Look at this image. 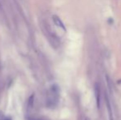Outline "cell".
Segmentation results:
<instances>
[{
  "mask_svg": "<svg viewBox=\"0 0 121 120\" xmlns=\"http://www.w3.org/2000/svg\"><path fill=\"white\" fill-rule=\"evenodd\" d=\"M95 96H96L97 108L100 109V97H101V95H100V86L98 82L96 83V85H95Z\"/></svg>",
  "mask_w": 121,
  "mask_h": 120,
  "instance_id": "obj_1",
  "label": "cell"
},
{
  "mask_svg": "<svg viewBox=\"0 0 121 120\" xmlns=\"http://www.w3.org/2000/svg\"><path fill=\"white\" fill-rule=\"evenodd\" d=\"M52 19H53V21H54V23L56 26L60 27L61 29H63L64 30H66V28H65V26H64V22H63L62 20H61L57 15H54V16L52 17Z\"/></svg>",
  "mask_w": 121,
  "mask_h": 120,
  "instance_id": "obj_2",
  "label": "cell"
},
{
  "mask_svg": "<svg viewBox=\"0 0 121 120\" xmlns=\"http://www.w3.org/2000/svg\"><path fill=\"white\" fill-rule=\"evenodd\" d=\"M105 103H106V106H107V111H108L109 120H114V116H113V112H112L111 105H110V99H108L107 95H105Z\"/></svg>",
  "mask_w": 121,
  "mask_h": 120,
  "instance_id": "obj_3",
  "label": "cell"
},
{
  "mask_svg": "<svg viewBox=\"0 0 121 120\" xmlns=\"http://www.w3.org/2000/svg\"><path fill=\"white\" fill-rule=\"evenodd\" d=\"M34 98H35V95H31L30 96V98H29V99H28V104H29V107H30V108H31L32 106H33Z\"/></svg>",
  "mask_w": 121,
  "mask_h": 120,
  "instance_id": "obj_4",
  "label": "cell"
},
{
  "mask_svg": "<svg viewBox=\"0 0 121 120\" xmlns=\"http://www.w3.org/2000/svg\"><path fill=\"white\" fill-rule=\"evenodd\" d=\"M84 120H91V119H90L89 118H85V119H84Z\"/></svg>",
  "mask_w": 121,
  "mask_h": 120,
  "instance_id": "obj_5",
  "label": "cell"
},
{
  "mask_svg": "<svg viewBox=\"0 0 121 120\" xmlns=\"http://www.w3.org/2000/svg\"><path fill=\"white\" fill-rule=\"evenodd\" d=\"M4 120H10V119H4Z\"/></svg>",
  "mask_w": 121,
  "mask_h": 120,
  "instance_id": "obj_6",
  "label": "cell"
}]
</instances>
